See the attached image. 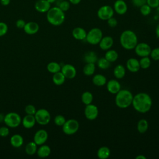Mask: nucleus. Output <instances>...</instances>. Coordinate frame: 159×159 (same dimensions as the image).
<instances>
[{"label":"nucleus","instance_id":"dca6fc26","mask_svg":"<svg viewBox=\"0 0 159 159\" xmlns=\"http://www.w3.org/2000/svg\"><path fill=\"white\" fill-rule=\"evenodd\" d=\"M114 11L119 15H123L127 12V5L124 0H117L114 4Z\"/></svg>","mask_w":159,"mask_h":159},{"label":"nucleus","instance_id":"9b49d317","mask_svg":"<svg viewBox=\"0 0 159 159\" xmlns=\"http://www.w3.org/2000/svg\"><path fill=\"white\" fill-rule=\"evenodd\" d=\"M84 114L87 119L89 120H95L98 116V108L96 106L93 104L92 103L88 105H86Z\"/></svg>","mask_w":159,"mask_h":159},{"label":"nucleus","instance_id":"2f4dec72","mask_svg":"<svg viewBox=\"0 0 159 159\" xmlns=\"http://www.w3.org/2000/svg\"><path fill=\"white\" fill-rule=\"evenodd\" d=\"M25 150L27 155H33L37 152V145L34 142H30L26 145Z\"/></svg>","mask_w":159,"mask_h":159},{"label":"nucleus","instance_id":"412c9836","mask_svg":"<svg viewBox=\"0 0 159 159\" xmlns=\"http://www.w3.org/2000/svg\"><path fill=\"white\" fill-rule=\"evenodd\" d=\"M87 35L86 31L82 27H77L73 29L72 30V35L73 37L78 40H82L86 39Z\"/></svg>","mask_w":159,"mask_h":159},{"label":"nucleus","instance_id":"c756f323","mask_svg":"<svg viewBox=\"0 0 159 159\" xmlns=\"http://www.w3.org/2000/svg\"><path fill=\"white\" fill-rule=\"evenodd\" d=\"M148 123L147 120L145 119H140L137 125V129L139 133L143 134L148 130Z\"/></svg>","mask_w":159,"mask_h":159},{"label":"nucleus","instance_id":"09e8293b","mask_svg":"<svg viewBox=\"0 0 159 159\" xmlns=\"http://www.w3.org/2000/svg\"><path fill=\"white\" fill-rule=\"evenodd\" d=\"M11 0H0V2L3 6H7L10 4Z\"/></svg>","mask_w":159,"mask_h":159},{"label":"nucleus","instance_id":"58836bf2","mask_svg":"<svg viewBox=\"0 0 159 159\" xmlns=\"http://www.w3.org/2000/svg\"><path fill=\"white\" fill-rule=\"evenodd\" d=\"M25 112L27 114L29 115H35L37 110L35 107L32 104H28L25 107Z\"/></svg>","mask_w":159,"mask_h":159},{"label":"nucleus","instance_id":"a211bd4d","mask_svg":"<svg viewBox=\"0 0 159 159\" xmlns=\"http://www.w3.org/2000/svg\"><path fill=\"white\" fill-rule=\"evenodd\" d=\"M114 43V40L111 36L102 37V39L99 43V46L101 49L103 50H107L111 49Z\"/></svg>","mask_w":159,"mask_h":159},{"label":"nucleus","instance_id":"79ce46f5","mask_svg":"<svg viewBox=\"0 0 159 159\" xmlns=\"http://www.w3.org/2000/svg\"><path fill=\"white\" fill-rule=\"evenodd\" d=\"M8 30L7 25L3 22H0V37L4 36L6 34Z\"/></svg>","mask_w":159,"mask_h":159},{"label":"nucleus","instance_id":"e433bc0d","mask_svg":"<svg viewBox=\"0 0 159 159\" xmlns=\"http://www.w3.org/2000/svg\"><path fill=\"white\" fill-rule=\"evenodd\" d=\"M151 11L152 8L147 4H145L140 7V11L141 14L144 16L149 15L151 12Z\"/></svg>","mask_w":159,"mask_h":159},{"label":"nucleus","instance_id":"f3484780","mask_svg":"<svg viewBox=\"0 0 159 159\" xmlns=\"http://www.w3.org/2000/svg\"><path fill=\"white\" fill-rule=\"evenodd\" d=\"M126 66L127 70L132 73L137 72L140 69L139 61L135 58L128 59L126 62Z\"/></svg>","mask_w":159,"mask_h":159},{"label":"nucleus","instance_id":"9d476101","mask_svg":"<svg viewBox=\"0 0 159 159\" xmlns=\"http://www.w3.org/2000/svg\"><path fill=\"white\" fill-rule=\"evenodd\" d=\"M134 50L135 53L140 57H148L151 52V47L150 46L145 42H142L137 43L135 47L134 48Z\"/></svg>","mask_w":159,"mask_h":159},{"label":"nucleus","instance_id":"4468645a","mask_svg":"<svg viewBox=\"0 0 159 159\" xmlns=\"http://www.w3.org/2000/svg\"><path fill=\"white\" fill-rule=\"evenodd\" d=\"M106 88L110 93L114 94H116L121 89L120 84L116 80H109L106 83Z\"/></svg>","mask_w":159,"mask_h":159},{"label":"nucleus","instance_id":"8fccbe9b","mask_svg":"<svg viewBox=\"0 0 159 159\" xmlns=\"http://www.w3.org/2000/svg\"><path fill=\"white\" fill-rule=\"evenodd\" d=\"M81 0H68V1L73 4H78L81 2Z\"/></svg>","mask_w":159,"mask_h":159},{"label":"nucleus","instance_id":"1a4fd4ad","mask_svg":"<svg viewBox=\"0 0 159 159\" xmlns=\"http://www.w3.org/2000/svg\"><path fill=\"white\" fill-rule=\"evenodd\" d=\"M114 13V9L109 5H104L99 8L97 12V16L101 20H107L113 17Z\"/></svg>","mask_w":159,"mask_h":159},{"label":"nucleus","instance_id":"7ed1b4c3","mask_svg":"<svg viewBox=\"0 0 159 159\" xmlns=\"http://www.w3.org/2000/svg\"><path fill=\"white\" fill-rule=\"evenodd\" d=\"M47 19L53 25H60L64 22L65 19V12L57 6L50 7L47 12Z\"/></svg>","mask_w":159,"mask_h":159},{"label":"nucleus","instance_id":"bb28decb","mask_svg":"<svg viewBox=\"0 0 159 159\" xmlns=\"http://www.w3.org/2000/svg\"><path fill=\"white\" fill-rule=\"evenodd\" d=\"M65 76L61 71L54 73L52 77V81L53 83L57 86H60L63 84L65 81Z\"/></svg>","mask_w":159,"mask_h":159},{"label":"nucleus","instance_id":"603ef678","mask_svg":"<svg viewBox=\"0 0 159 159\" xmlns=\"http://www.w3.org/2000/svg\"><path fill=\"white\" fill-rule=\"evenodd\" d=\"M135 158L136 159H146L147 158H146V157H145L143 155H139L138 156H137L135 157Z\"/></svg>","mask_w":159,"mask_h":159},{"label":"nucleus","instance_id":"6e6552de","mask_svg":"<svg viewBox=\"0 0 159 159\" xmlns=\"http://www.w3.org/2000/svg\"><path fill=\"white\" fill-rule=\"evenodd\" d=\"M34 116L36 122L42 125L48 124L51 119L50 112L45 109H40L37 110Z\"/></svg>","mask_w":159,"mask_h":159},{"label":"nucleus","instance_id":"c85d7f7f","mask_svg":"<svg viewBox=\"0 0 159 159\" xmlns=\"http://www.w3.org/2000/svg\"><path fill=\"white\" fill-rule=\"evenodd\" d=\"M118 53L114 50H107L105 53V58L109 62H114L118 58Z\"/></svg>","mask_w":159,"mask_h":159},{"label":"nucleus","instance_id":"c03bdc74","mask_svg":"<svg viewBox=\"0 0 159 159\" xmlns=\"http://www.w3.org/2000/svg\"><path fill=\"white\" fill-rule=\"evenodd\" d=\"M9 134V129L7 127H0V136L6 137Z\"/></svg>","mask_w":159,"mask_h":159},{"label":"nucleus","instance_id":"f257e3e1","mask_svg":"<svg viewBox=\"0 0 159 159\" xmlns=\"http://www.w3.org/2000/svg\"><path fill=\"white\" fill-rule=\"evenodd\" d=\"M132 105L138 112L146 113L152 107V99L147 93H139L133 97Z\"/></svg>","mask_w":159,"mask_h":159},{"label":"nucleus","instance_id":"4c0bfd02","mask_svg":"<svg viewBox=\"0 0 159 159\" xmlns=\"http://www.w3.org/2000/svg\"><path fill=\"white\" fill-rule=\"evenodd\" d=\"M66 122V119L62 115H57L54 119V122L57 126H63Z\"/></svg>","mask_w":159,"mask_h":159},{"label":"nucleus","instance_id":"423d86ee","mask_svg":"<svg viewBox=\"0 0 159 159\" xmlns=\"http://www.w3.org/2000/svg\"><path fill=\"white\" fill-rule=\"evenodd\" d=\"M80 124L78 121L74 119H70L65 122L62 126V130L64 134L68 135L75 134L78 130Z\"/></svg>","mask_w":159,"mask_h":159},{"label":"nucleus","instance_id":"ea45409f","mask_svg":"<svg viewBox=\"0 0 159 159\" xmlns=\"http://www.w3.org/2000/svg\"><path fill=\"white\" fill-rule=\"evenodd\" d=\"M150 57L155 61H159V47L155 48L151 50Z\"/></svg>","mask_w":159,"mask_h":159},{"label":"nucleus","instance_id":"ddd939ff","mask_svg":"<svg viewBox=\"0 0 159 159\" xmlns=\"http://www.w3.org/2000/svg\"><path fill=\"white\" fill-rule=\"evenodd\" d=\"M48 139V133L45 130L40 129L37 130L34 137V142L37 145L44 144Z\"/></svg>","mask_w":159,"mask_h":159},{"label":"nucleus","instance_id":"4be33fe9","mask_svg":"<svg viewBox=\"0 0 159 159\" xmlns=\"http://www.w3.org/2000/svg\"><path fill=\"white\" fill-rule=\"evenodd\" d=\"M51 153V148L47 145H41L40 147L37 149V155L40 158H46L50 155Z\"/></svg>","mask_w":159,"mask_h":159},{"label":"nucleus","instance_id":"de8ad7c7","mask_svg":"<svg viewBox=\"0 0 159 159\" xmlns=\"http://www.w3.org/2000/svg\"><path fill=\"white\" fill-rule=\"evenodd\" d=\"M25 22L23 19H18L16 22V25L18 29H24L25 25Z\"/></svg>","mask_w":159,"mask_h":159},{"label":"nucleus","instance_id":"f03ea898","mask_svg":"<svg viewBox=\"0 0 159 159\" xmlns=\"http://www.w3.org/2000/svg\"><path fill=\"white\" fill-rule=\"evenodd\" d=\"M121 46L126 50L134 49L138 43L136 34L131 30H126L122 32L119 39Z\"/></svg>","mask_w":159,"mask_h":159},{"label":"nucleus","instance_id":"5701e85b","mask_svg":"<svg viewBox=\"0 0 159 159\" xmlns=\"http://www.w3.org/2000/svg\"><path fill=\"white\" fill-rule=\"evenodd\" d=\"M93 83L97 86H102L106 84L107 79L106 76L101 74H96L93 76L92 79Z\"/></svg>","mask_w":159,"mask_h":159},{"label":"nucleus","instance_id":"3c124183","mask_svg":"<svg viewBox=\"0 0 159 159\" xmlns=\"http://www.w3.org/2000/svg\"><path fill=\"white\" fill-rule=\"evenodd\" d=\"M155 34H156V35L158 38H159V24L157 25L156 27V29H155Z\"/></svg>","mask_w":159,"mask_h":159},{"label":"nucleus","instance_id":"a19ab883","mask_svg":"<svg viewBox=\"0 0 159 159\" xmlns=\"http://www.w3.org/2000/svg\"><path fill=\"white\" fill-rule=\"evenodd\" d=\"M70 2L69 1H63L60 3V4L58 7L61 10H62L63 12H65V11H67L70 9Z\"/></svg>","mask_w":159,"mask_h":159},{"label":"nucleus","instance_id":"aec40b11","mask_svg":"<svg viewBox=\"0 0 159 159\" xmlns=\"http://www.w3.org/2000/svg\"><path fill=\"white\" fill-rule=\"evenodd\" d=\"M22 125L26 129H30L32 128L36 122L35 118L34 115H29L27 114L22 119Z\"/></svg>","mask_w":159,"mask_h":159},{"label":"nucleus","instance_id":"20e7f679","mask_svg":"<svg viewBox=\"0 0 159 159\" xmlns=\"http://www.w3.org/2000/svg\"><path fill=\"white\" fill-rule=\"evenodd\" d=\"M133 94L128 89H120L116 95V105L121 109H125L129 107L133 100Z\"/></svg>","mask_w":159,"mask_h":159},{"label":"nucleus","instance_id":"a18cd8bd","mask_svg":"<svg viewBox=\"0 0 159 159\" xmlns=\"http://www.w3.org/2000/svg\"><path fill=\"white\" fill-rule=\"evenodd\" d=\"M107 20L108 25L109 27H115L117 25V19L116 18L113 17L109 18Z\"/></svg>","mask_w":159,"mask_h":159},{"label":"nucleus","instance_id":"39448f33","mask_svg":"<svg viewBox=\"0 0 159 159\" xmlns=\"http://www.w3.org/2000/svg\"><path fill=\"white\" fill-rule=\"evenodd\" d=\"M102 30L97 27L91 29L88 33L85 40L91 45H97L102 38Z\"/></svg>","mask_w":159,"mask_h":159},{"label":"nucleus","instance_id":"0eeeda50","mask_svg":"<svg viewBox=\"0 0 159 159\" xmlns=\"http://www.w3.org/2000/svg\"><path fill=\"white\" fill-rule=\"evenodd\" d=\"M4 122L5 124H6V125L9 127L15 128L20 124L22 119L17 113L12 112L7 113L5 116L4 118Z\"/></svg>","mask_w":159,"mask_h":159},{"label":"nucleus","instance_id":"37998d69","mask_svg":"<svg viewBox=\"0 0 159 159\" xmlns=\"http://www.w3.org/2000/svg\"><path fill=\"white\" fill-rule=\"evenodd\" d=\"M147 4L151 8H157L159 6V0H147Z\"/></svg>","mask_w":159,"mask_h":159},{"label":"nucleus","instance_id":"f704fd0d","mask_svg":"<svg viewBox=\"0 0 159 159\" xmlns=\"http://www.w3.org/2000/svg\"><path fill=\"white\" fill-rule=\"evenodd\" d=\"M97 65L98 68L102 70L108 69L111 66V62L105 58V57L100 58L97 61Z\"/></svg>","mask_w":159,"mask_h":159},{"label":"nucleus","instance_id":"7c9ffc66","mask_svg":"<svg viewBox=\"0 0 159 159\" xmlns=\"http://www.w3.org/2000/svg\"><path fill=\"white\" fill-rule=\"evenodd\" d=\"M96 70L95 63H86L83 67V73L86 76L93 75Z\"/></svg>","mask_w":159,"mask_h":159},{"label":"nucleus","instance_id":"864d4df0","mask_svg":"<svg viewBox=\"0 0 159 159\" xmlns=\"http://www.w3.org/2000/svg\"><path fill=\"white\" fill-rule=\"evenodd\" d=\"M48 2H50V4H52V3H53L56 0H47Z\"/></svg>","mask_w":159,"mask_h":159},{"label":"nucleus","instance_id":"c9c22d12","mask_svg":"<svg viewBox=\"0 0 159 159\" xmlns=\"http://www.w3.org/2000/svg\"><path fill=\"white\" fill-rule=\"evenodd\" d=\"M139 63L140 68L147 69L151 65V60L148 57H142V58L139 60Z\"/></svg>","mask_w":159,"mask_h":159},{"label":"nucleus","instance_id":"cd10ccee","mask_svg":"<svg viewBox=\"0 0 159 159\" xmlns=\"http://www.w3.org/2000/svg\"><path fill=\"white\" fill-rule=\"evenodd\" d=\"M111 155V150L109 147L103 146L100 147L97 152V156L99 159H107Z\"/></svg>","mask_w":159,"mask_h":159},{"label":"nucleus","instance_id":"f8f14e48","mask_svg":"<svg viewBox=\"0 0 159 159\" xmlns=\"http://www.w3.org/2000/svg\"><path fill=\"white\" fill-rule=\"evenodd\" d=\"M61 71L66 78L73 79L76 75L75 67L71 64H65L61 68Z\"/></svg>","mask_w":159,"mask_h":159},{"label":"nucleus","instance_id":"5fc2aeb1","mask_svg":"<svg viewBox=\"0 0 159 159\" xmlns=\"http://www.w3.org/2000/svg\"><path fill=\"white\" fill-rule=\"evenodd\" d=\"M156 9H157V12L158 15L159 16V6H158Z\"/></svg>","mask_w":159,"mask_h":159},{"label":"nucleus","instance_id":"a878e982","mask_svg":"<svg viewBox=\"0 0 159 159\" xmlns=\"http://www.w3.org/2000/svg\"><path fill=\"white\" fill-rule=\"evenodd\" d=\"M113 74L117 79H122L125 75V68L123 65L119 64L114 68Z\"/></svg>","mask_w":159,"mask_h":159},{"label":"nucleus","instance_id":"72a5a7b5","mask_svg":"<svg viewBox=\"0 0 159 159\" xmlns=\"http://www.w3.org/2000/svg\"><path fill=\"white\" fill-rule=\"evenodd\" d=\"M61 66L60 65L59 63H58L57 62H55V61H52L50 62L47 66V70L52 73H57L58 71H61Z\"/></svg>","mask_w":159,"mask_h":159},{"label":"nucleus","instance_id":"6ab92c4d","mask_svg":"<svg viewBox=\"0 0 159 159\" xmlns=\"http://www.w3.org/2000/svg\"><path fill=\"white\" fill-rule=\"evenodd\" d=\"M24 32L29 35H33L36 34L39 30V25L35 22H29L25 23L24 27Z\"/></svg>","mask_w":159,"mask_h":159},{"label":"nucleus","instance_id":"49530a36","mask_svg":"<svg viewBox=\"0 0 159 159\" xmlns=\"http://www.w3.org/2000/svg\"><path fill=\"white\" fill-rule=\"evenodd\" d=\"M132 2L135 6L139 7L145 4H147V0H132Z\"/></svg>","mask_w":159,"mask_h":159},{"label":"nucleus","instance_id":"473e14b6","mask_svg":"<svg viewBox=\"0 0 159 159\" xmlns=\"http://www.w3.org/2000/svg\"><path fill=\"white\" fill-rule=\"evenodd\" d=\"M93 100V94L89 91H85L81 95V101L85 105L91 104Z\"/></svg>","mask_w":159,"mask_h":159},{"label":"nucleus","instance_id":"b1692460","mask_svg":"<svg viewBox=\"0 0 159 159\" xmlns=\"http://www.w3.org/2000/svg\"><path fill=\"white\" fill-rule=\"evenodd\" d=\"M10 143L12 147L15 148H19L23 145V137L19 134H14L11 137Z\"/></svg>","mask_w":159,"mask_h":159},{"label":"nucleus","instance_id":"2eb2a0df","mask_svg":"<svg viewBox=\"0 0 159 159\" xmlns=\"http://www.w3.org/2000/svg\"><path fill=\"white\" fill-rule=\"evenodd\" d=\"M37 11L40 13L47 12L51 7V4L47 0H37L34 5Z\"/></svg>","mask_w":159,"mask_h":159},{"label":"nucleus","instance_id":"393cba45","mask_svg":"<svg viewBox=\"0 0 159 159\" xmlns=\"http://www.w3.org/2000/svg\"><path fill=\"white\" fill-rule=\"evenodd\" d=\"M98 60L97 54L93 51H88L84 54V60L86 63H96Z\"/></svg>","mask_w":159,"mask_h":159}]
</instances>
